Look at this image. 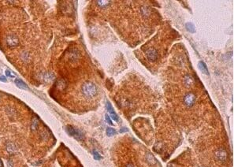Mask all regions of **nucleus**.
Instances as JSON below:
<instances>
[{"label": "nucleus", "mask_w": 234, "mask_h": 167, "mask_svg": "<svg viewBox=\"0 0 234 167\" xmlns=\"http://www.w3.org/2000/svg\"><path fill=\"white\" fill-rule=\"evenodd\" d=\"M81 91L84 97L88 99H93L98 94V88L96 85L91 82H86L82 85Z\"/></svg>", "instance_id": "1"}, {"label": "nucleus", "mask_w": 234, "mask_h": 167, "mask_svg": "<svg viewBox=\"0 0 234 167\" xmlns=\"http://www.w3.org/2000/svg\"><path fill=\"white\" fill-rule=\"evenodd\" d=\"M65 131H66V133L69 136L74 137L77 140H84V134H83V133L80 130L73 128V126H70V125L66 126L65 127Z\"/></svg>", "instance_id": "2"}, {"label": "nucleus", "mask_w": 234, "mask_h": 167, "mask_svg": "<svg viewBox=\"0 0 234 167\" xmlns=\"http://www.w3.org/2000/svg\"><path fill=\"white\" fill-rule=\"evenodd\" d=\"M196 96L195 95V94L189 92L188 94H186L184 97V103L186 107H192L195 103H196Z\"/></svg>", "instance_id": "3"}, {"label": "nucleus", "mask_w": 234, "mask_h": 167, "mask_svg": "<svg viewBox=\"0 0 234 167\" xmlns=\"http://www.w3.org/2000/svg\"><path fill=\"white\" fill-rule=\"evenodd\" d=\"M146 56L150 62H155L158 58V51L155 49H149L146 52Z\"/></svg>", "instance_id": "4"}, {"label": "nucleus", "mask_w": 234, "mask_h": 167, "mask_svg": "<svg viewBox=\"0 0 234 167\" xmlns=\"http://www.w3.org/2000/svg\"><path fill=\"white\" fill-rule=\"evenodd\" d=\"M106 109H107V110H108V112H109V114H110V117L113 120H114L115 122H118V120H119L118 115L116 114V112L114 111V110L113 107L111 106L110 103L108 102V101L106 102Z\"/></svg>", "instance_id": "5"}, {"label": "nucleus", "mask_w": 234, "mask_h": 167, "mask_svg": "<svg viewBox=\"0 0 234 167\" xmlns=\"http://www.w3.org/2000/svg\"><path fill=\"white\" fill-rule=\"evenodd\" d=\"M215 156H216V159L219 161V162H222V163H224L226 161V159H227V153L225 150L223 149H219L216 151V154H215Z\"/></svg>", "instance_id": "6"}, {"label": "nucleus", "mask_w": 234, "mask_h": 167, "mask_svg": "<svg viewBox=\"0 0 234 167\" xmlns=\"http://www.w3.org/2000/svg\"><path fill=\"white\" fill-rule=\"evenodd\" d=\"M6 43L9 47H14L18 45L19 39L15 36H9L6 38Z\"/></svg>", "instance_id": "7"}, {"label": "nucleus", "mask_w": 234, "mask_h": 167, "mask_svg": "<svg viewBox=\"0 0 234 167\" xmlns=\"http://www.w3.org/2000/svg\"><path fill=\"white\" fill-rule=\"evenodd\" d=\"M198 67H199L200 70L203 73H204V74H206V75H208V74H209L207 66V65H206L204 62H200L198 63Z\"/></svg>", "instance_id": "8"}, {"label": "nucleus", "mask_w": 234, "mask_h": 167, "mask_svg": "<svg viewBox=\"0 0 234 167\" xmlns=\"http://www.w3.org/2000/svg\"><path fill=\"white\" fill-rule=\"evenodd\" d=\"M14 83H15V84L17 85V87H18L19 88H21V89H24V90H28V86L26 85V84L24 83V82H23L21 80H20V79H16L15 80H14Z\"/></svg>", "instance_id": "9"}, {"label": "nucleus", "mask_w": 234, "mask_h": 167, "mask_svg": "<svg viewBox=\"0 0 234 167\" xmlns=\"http://www.w3.org/2000/svg\"><path fill=\"white\" fill-rule=\"evenodd\" d=\"M185 84L187 87H190L194 83V80H193V78L191 77V76H185Z\"/></svg>", "instance_id": "10"}, {"label": "nucleus", "mask_w": 234, "mask_h": 167, "mask_svg": "<svg viewBox=\"0 0 234 167\" xmlns=\"http://www.w3.org/2000/svg\"><path fill=\"white\" fill-rule=\"evenodd\" d=\"M97 3L98 5L102 7V8H106L109 5H110V1H105V0H103V1H97Z\"/></svg>", "instance_id": "11"}, {"label": "nucleus", "mask_w": 234, "mask_h": 167, "mask_svg": "<svg viewBox=\"0 0 234 167\" xmlns=\"http://www.w3.org/2000/svg\"><path fill=\"white\" fill-rule=\"evenodd\" d=\"M38 125H39V121L37 120V118H33L32 122V129L33 131H35L38 128Z\"/></svg>", "instance_id": "12"}, {"label": "nucleus", "mask_w": 234, "mask_h": 167, "mask_svg": "<svg viewBox=\"0 0 234 167\" xmlns=\"http://www.w3.org/2000/svg\"><path fill=\"white\" fill-rule=\"evenodd\" d=\"M186 28H187L188 31L190 32H196L195 26H194V24L192 23H190V22L189 23H187L186 24Z\"/></svg>", "instance_id": "13"}, {"label": "nucleus", "mask_w": 234, "mask_h": 167, "mask_svg": "<svg viewBox=\"0 0 234 167\" xmlns=\"http://www.w3.org/2000/svg\"><path fill=\"white\" fill-rule=\"evenodd\" d=\"M54 78V75L53 74H50V73H46L44 74L43 79L46 81H50V80H52Z\"/></svg>", "instance_id": "14"}, {"label": "nucleus", "mask_w": 234, "mask_h": 167, "mask_svg": "<svg viewBox=\"0 0 234 167\" xmlns=\"http://www.w3.org/2000/svg\"><path fill=\"white\" fill-rule=\"evenodd\" d=\"M106 134H107V136H114V134H116V131L113 128H107L106 129Z\"/></svg>", "instance_id": "15"}, {"label": "nucleus", "mask_w": 234, "mask_h": 167, "mask_svg": "<svg viewBox=\"0 0 234 167\" xmlns=\"http://www.w3.org/2000/svg\"><path fill=\"white\" fill-rule=\"evenodd\" d=\"M93 157L95 160H100L102 159V156L99 155V153L96 151H93Z\"/></svg>", "instance_id": "16"}, {"label": "nucleus", "mask_w": 234, "mask_h": 167, "mask_svg": "<svg viewBox=\"0 0 234 167\" xmlns=\"http://www.w3.org/2000/svg\"><path fill=\"white\" fill-rule=\"evenodd\" d=\"M6 149H7V151H8L9 152H10V153H11V152H13V151H14V146H13V144H8Z\"/></svg>", "instance_id": "17"}, {"label": "nucleus", "mask_w": 234, "mask_h": 167, "mask_svg": "<svg viewBox=\"0 0 234 167\" xmlns=\"http://www.w3.org/2000/svg\"><path fill=\"white\" fill-rule=\"evenodd\" d=\"M6 75L8 77H11V78L15 77V75H14L10 70H9V69H6Z\"/></svg>", "instance_id": "18"}, {"label": "nucleus", "mask_w": 234, "mask_h": 167, "mask_svg": "<svg viewBox=\"0 0 234 167\" xmlns=\"http://www.w3.org/2000/svg\"><path fill=\"white\" fill-rule=\"evenodd\" d=\"M106 121L110 125H113V123H112V122H111V120H110V117L108 116L107 114L106 115Z\"/></svg>", "instance_id": "19"}, {"label": "nucleus", "mask_w": 234, "mask_h": 167, "mask_svg": "<svg viewBox=\"0 0 234 167\" xmlns=\"http://www.w3.org/2000/svg\"><path fill=\"white\" fill-rule=\"evenodd\" d=\"M0 80L2 81V82H6V81H7V80L6 79V77H3V76H1V77H0Z\"/></svg>", "instance_id": "20"}, {"label": "nucleus", "mask_w": 234, "mask_h": 167, "mask_svg": "<svg viewBox=\"0 0 234 167\" xmlns=\"http://www.w3.org/2000/svg\"><path fill=\"white\" fill-rule=\"evenodd\" d=\"M126 167H134V166H133V164L129 163V164H128V165H127V166Z\"/></svg>", "instance_id": "21"}, {"label": "nucleus", "mask_w": 234, "mask_h": 167, "mask_svg": "<svg viewBox=\"0 0 234 167\" xmlns=\"http://www.w3.org/2000/svg\"><path fill=\"white\" fill-rule=\"evenodd\" d=\"M1 166H2V163H1V160H0V167H1Z\"/></svg>", "instance_id": "22"}]
</instances>
